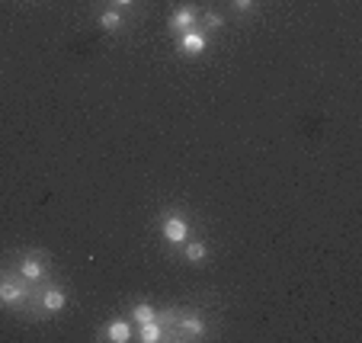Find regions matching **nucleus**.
I'll list each match as a JSON object with an SVG mask.
<instances>
[{
    "label": "nucleus",
    "mask_w": 362,
    "mask_h": 343,
    "mask_svg": "<svg viewBox=\"0 0 362 343\" xmlns=\"http://www.w3.org/2000/svg\"><path fill=\"white\" fill-rule=\"evenodd\" d=\"M29 289H33V283H26L23 276H10V273H3L0 276V305H26L29 301Z\"/></svg>",
    "instance_id": "f257e3e1"
},
{
    "label": "nucleus",
    "mask_w": 362,
    "mask_h": 343,
    "mask_svg": "<svg viewBox=\"0 0 362 343\" xmlns=\"http://www.w3.org/2000/svg\"><path fill=\"white\" fill-rule=\"evenodd\" d=\"M205 45H209V39H205V33L202 29H186V33H180V39H177V49L183 51V55H189V58H196V55H202L205 51Z\"/></svg>",
    "instance_id": "f03ea898"
},
{
    "label": "nucleus",
    "mask_w": 362,
    "mask_h": 343,
    "mask_svg": "<svg viewBox=\"0 0 362 343\" xmlns=\"http://www.w3.org/2000/svg\"><path fill=\"white\" fill-rule=\"evenodd\" d=\"M160 235H164V241H167V244H186V237H189V221H186L183 215L164 218Z\"/></svg>",
    "instance_id": "7ed1b4c3"
},
{
    "label": "nucleus",
    "mask_w": 362,
    "mask_h": 343,
    "mask_svg": "<svg viewBox=\"0 0 362 343\" xmlns=\"http://www.w3.org/2000/svg\"><path fill=\"white\" fill-rule=\"evenodd\" d=\"M173 324H177L180 340H183V337H189V340H199V337L205 334V321L199 318V315H186V318H180V315H177V321H173Z\"/></svg>",
    "instance_id": "20e7f679"
},
{
    "label": "nucleus",
    "mask_w": 362,
    "mask_h": 343,
    "mask_svg": "<svg viewBox=\"0 0 362 343\" xmlns=\"http://www.w3.org/2000/svg\"><path fill=\"white\" fill-rule=\"evenodd\" d=\"M17 273L26 279V283L35 285V283H42L49 269H45V263L39 257H23V260H19V267H17Z\"/></svg>",
    "instance_id": "39448f33"
},
{
    "label": "nucleus",
    "mask_w": 362,
    "mask_h": 343,
    "mask_svg": "<svg viewBox=\"0 0 362 343\" xmlns=\"http://www.w3.org/2000/svg\"><path fill=\"white\" fill-rule=\"evenodd\" d=\"M64 305H68V295H64V289H58V285L45 289V295H42V308L49 311V315H58V311H64Z\"/></svg>",
    "instance_id": "423d86ee"
},
{
    "label": "nucleus",
    "mask_w": 362,
    "mask_h": 343,
    "mask_svg": "<svg viewBox=\"0 0 362 343\" xmlns=\"http://www.w3.org/2000/svg\"><path fill=\"white\" fill-rule=\"evenodd\" d=\"M193 26H196V10L193 7L173 10V17H170V29H173V33H186V29H193Z\"/></svg>",
    "instance_id": "0eeeda50"
},
{
    "label": "nucleus",
    "mask_w": 362,
    "mask_h": 343,
    "mask_svg": "<svg viewBox=\"0 0 362 343\" xmlns=\"http://www.w3.org/2000/svg\"><path fill=\"white\" fill-rule=\"evenodd\" d=\"M106 340L128 343V340H132V321H112V324L106 327Z\"/></svg>",
    "instance_id": "6e6552de"
},
{
    "label": "nucleus",
    "mask_w": 362,
    "mask_h": 343,
    "mask_svg": "<svg viewBox=\"0 0 362 343\" xmlns=\"http://www.w3.org/2000/svg\"><path fill=\"white\" fill-rule=\"evenodd\" d=\"M138 327H141V334H138V337H141L144 343H157V340H164V324H160L157 318H154V321H144V324H138Z\"/></svg>",
    "instance_id": "1a4fd4ad"
},
{
    "label": "nucleus",
    "mask_w": 362,
    "mask_h": 343,
    "mask_svg": "<svg viewBox=\"0 0 362 343\" xmlns=\"http://www.w3.org/2000/svg\"><path fill=\"white\" fill-rule=\"evenodd\" d=\"M183 257L189 260V263H202V260L209 257V247H205L202 241H189L186 244V251H183Z\"/></svg>",
    "instance_id": "9d476101"
},
{
    "label": "nucleus",
    "mask_w": 362,
    "mask_h": 343,
    "mask_svg": "<svg viewBox=\"0 0 362 343\" xmlns=\"http://www.w3.org/2000/svg\"><path fill=\"white\" fill-rule=\"evenodd\" d=\"M154 318H157V308L148 305V301H138L135 308H132V321L135 324H144V321H154Z\"/></svg>",
    "instance_id": "9b49d317"
},
{
    "label": "nucleus",
    "mask_w": 362,
    "mask_h": 343,
    "mask_svg": "<svg viewBox=\"0 0 362 343\" xmlns=\"http://www.w3.org/2000/svg\"><path fill=\"white\" fill-rule=\"evenodd\" d=\"M100 26L106 29V33H116L119 26H122V13H119V10H103V13H100Z\"/></svg>",
    "instance_id": "f8f14e48"
},
{
    "label": "nucleus",
    "mask_w": 362,
    "mask_h": 343,
    "mask_svg": "<svg viewBox=\"0 0 362 343\" xmlns=\"http://www.w3.org/2000/svg\"><path fill=\"white\" fill-rule=\"evenodd\" d=\"M205 26H209V29H221V26H225V19H221L218 13H209V17H205Z\"/></svg>",
    "instance_id": "ddd939ff"
},
{
    "label": "nucleus",
    "mask_w": 362,
    "mask_h": 343,
    "mask_svg": "<svg viewBox=\"0 0 362 343\" xmlns=\"http://www.w3.org/2000/svg\"><path fill=\"white\" fill-rule=\"evenodd\" d=\"M231 3H234V7L241 10V13H247V10L253 7V0H231Z\"/></svg>",
    "instance_id": "4468645a"
},
{
    "label": "nucleus",
    "mask_w": 362,
    "mask_h": 343,
    "mask_svg": "<svg viewBox=\"0 0 362 343\" xmlns=\"http://www.w3.org/2000/svg\"><path fill=\"white\" fill-rule=\"evenodd\" d=\"M119 7H128V3H135V0H116Z\"/></svg>",
    "instance_id": "2eb2a0df"
}]
</instances>
